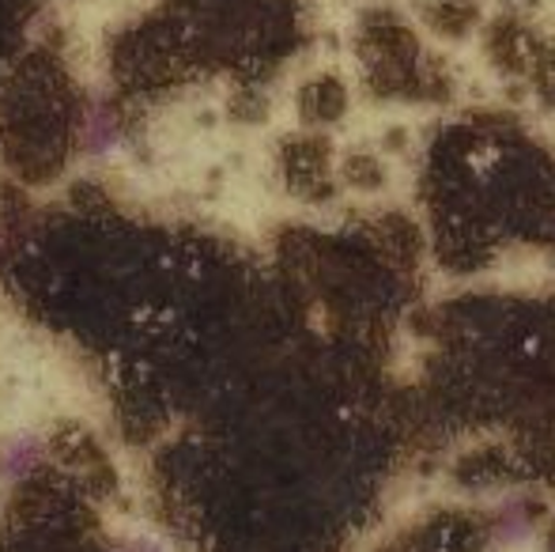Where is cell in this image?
<instances>
[{"mask_svg":"<svg viewBox=\"0 0 555 552\" xmlns=\"http://www.w3.org/2000/svg\"><path fill=\"white\" fill-rule=\"evenodd\" d=\"M38 462H42V439H35L30 432L8 435V439L0 442V470H4V477H12V480L27 477Z\"/></svg>","mask_w":555,"mask_h":552,"instance_id":"6da1fadb","label":"cell"},{"mask_svg":"<svg viewBox=\"0 0 555 552\" xmlns=\"http://www.w3.org/2000/svg\"><path fill=\"white\" fill-rule=\"evenodd\" d=\"M529 538V518L521 508H506L503 518H499V541L514 545V541H526Z\"/></svg>","mask_w":555,"mask_h":552,"instance_id":"7a4b0ae2","label":"cell"},{"mask_svg":"<svg viewBox=\"0 0 555 552\" xmlns=\"http://www.w3.org/2000/svg\"><path fill=\"white\" fill-rule=\"evenodd\" d=\"M114 144H117L114 126L103 118V114H99V118L91 121V129H88V147H91L95 155H111V147H114Z\"/></svg>","mask_w":555,"mask_h":552,"instance_id":"3957f363","label":"cell"},{"mask_svg":"<svg viewBox=\"0 0 555 552\" xmlns=\"http://www.w3.org/2000/svg\"><path fill=\"white\" fill-rule=\"evenodd\" d=\"M129 552H163V545H155L152 538H144V541H137V545H132Z\"/></svg>","mask_w":555,"mask_h":552,"instance_id":"277c9868","label":"cell"}]
</instances>
